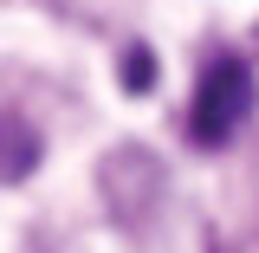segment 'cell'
Masks as SVG:
<instances>
[{"mask_svg":"<svg viewBox=\"0 0 259 253\" xmlns=\"http://www.w3.org/2000/svg\"><path fill=\"white\" fill-rule=\"evenodd\" d=\"M253 65L233 59V52H214V59L201 65V78H194V104H188V130L201 150H221L233 130L253 117Z\"/></svg>","mask_w":259,"mask_h":253,"instance_id":"cell-1","label":"cell"},{"mask_svg":"<svg viewBox=\"0 0 259 253\" xmlns=\"http://www.w3.org/2000/svg\"><path fill=\"white\" fill-rule=\"evenodd\" d=\"M39 169V130L13 111H0V182H26Z\"/></svg>","mask_w":259,"mask_h":253,"instance_id":"cell-2","label":"cell"},{"mask_svg":"<svg viewBox=\"0 0 259 253\" xmlns=\"http://www.w3.org/2000/svg\"><path fill=\"white\" fill-rule=\"evenodd\" d=\"M123 78H130V91H149V52H143V46L123 52Z\"/></svg>","mask_w":259,"mask_h":253,"instance_id":"cell-3","label":"cell"}]
</instances>
